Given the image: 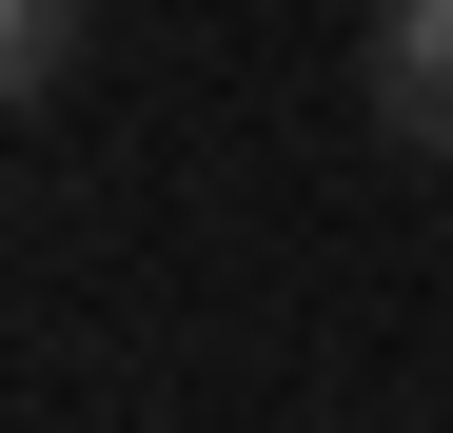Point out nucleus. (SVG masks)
I'll use <instances>...</instances> for the list:
<instances>
[{"instance_id": "nucleus-1", "label": "nucleus", "mask_w": 453, "mask_h": 433, "mask_svg": "<svg viewBox=\"0 0 453 433\" xmlns=\"http://www.w3.org/2000/svg\"><path fill=\"white\" fill-rule=\"evenodd\" d=\"M355 80H374V138L395 158H453V0H374Z\"/></svg>"}, {"instance_id": "nucleus-2", "label": "nucleus", "mask_w": 453, "mask_h": 433, "mask_svg": "<svg viewBox=\"0 0 453 433\" xmlns=\"http://www.w3.org/2000/svg\"><path fill=\"white\" fill-rule=\"evenodd\" d=\"M99 59V0H0V99H59Z\"/></svg>"}]
</instances>
